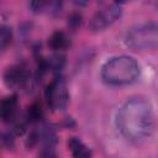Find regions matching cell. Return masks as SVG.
Masks as SVG:
<instances>
[{"label":"cell","mask_w":158,"mask_h":158,"mask_svg":"<svg viewBox=\"0 0 158 158\" xmlns=\"http://www.w3.org/2000/svg\"><path fill=\"white\" fill-rule=\"evenodd\" d=\"M30 79V73L25 65L16 64L9 67L4 73V80L9 86H25Z\"/></svg>","instance_id":"obj_6"},{"label":"cell","mask_w":158,"mask_h":158,"mask_svg":"<svg viewBox=\"0 0 158 158\" xmlns=\"http://www.w3.org/2000/svg\"><path fill=\"white\" fill-rule=\"evenodd\" d=\"M69 46V38L63 31H56L48 38V47L53 51H62Z\"/></svg>","instance_id":"obj_10"},{"label":"cell","mask_w":158,"mask_h":158,"mask_svg":"<svg viewBox=\"0 0 158 158\" xmlns=\"http://www.w3.org/2000/svg\"><path fill=\"white\" fill-rule=\"evenodd\" d=\"M30 7L33 12H47L49 15H58L62 10L60 1H32Z\"/></svg>","instance_id":"obj_8"},{"label":"cell","mask_w":158,"mask_h":158,"mask_svg":"<svg viewBox=\"0 0 158 158\" xmlns=\"http://www.w3.org/2000/svg\"><path fill=\"white\" fill-rule=\"evenodd\" d=\"M26 117L30 122H38L42 117H43V109L41 102L35 101L32 102L28 107H27V112H26Z\"/></svg>","instance_id":"obj_11"},{"label":"cell","mask_w":158,"mask_h":158,"mask_svg":"<svg viewBox=\"0 0 158 158\" xmlns=\"http://www.w3.org/2000/svg\"><path fill=\"white\" fill-rule=\"evenodd\" d=\"M68 148L74 158H90L91 157V151L77 137L69 138Z\"/></svg>","instance_id":"obj_9"},{"label":"cell","mask_w":158,"mask_h":158,"mask_svg":"<svg viewBox=\"0 0 158 158\" xmlns=\"http://www.w3.org/2000/svg\"><path fill=\"white\" fill-rule=\"evenodd\" d=\"M81 22H83V16L78 11H74L68 16V26L72 30H77L78 27H80Z\"/></svg>","instance_id":"obj_14"},{"label":"cell","mask_w":158,"mask_h":158,"mask_svg":"<svg viewBox=\"0 0 158 158\" xmlns=\"http://www.w3.org/2000/svg\"><path fill=\"white\" fill-rule=\"evenodd\" d=\"M17 105H19V101H17V96L15 94L6 96L1 101V110L0 111H1L2 121L9 122L15 117L16 111H17Z\"/></svg>","instance_id":"obj_7"},{"label":"cell","mask_w":158,"mask_h":158,"mask_svg":"<svg viewBox=\"0 0 158 158\" xmlns=\"http://www.w3.org/2000/svg\"><path fill=\"white\" fill-rule=\"evenodd\" d=\"M125 44L133 51L158 49V23L148 22L132 27L125 36Z\"/></svg>","instance_id":"obj_3"},{"label":"cell","mask_w":158,"mask_h":158,"mask_svg":"<svg viewBox=\"0 0 158 158\" xmlns=\"http://www.w3.org/2000/svg\"><path fill=\"white\" fill-rule=\"evenodd\" d=\"M121 14H122V7L120 6V4L117 2L104 4L91 16L89 22V28L91 31H101L111 26L115 21H117Z\"/></svg>","instance_id":"obj_5"},{"label":"cell","mask_w":158,"mask_h":158,"mask_svg":"<svg viewBox=\"0 0 158 158\" xmlns=\"http://www.w3.org/2000/svg\"><path fill=\"white\" fill-rule=\"evenodd\" d=\"M139 72L137 60L133 57L122 54L107 59L101 67L100 75L107 85L120 86L136 81Z\"/></svg>","instance_id":"obj_2"},{"label":"cell","mask_w":158,"mask_h":158,"mask_svg":"<svg viewBox=\"0 0 158 158\" xmlns=\"http://www.w3.org/2000/svg\"><path fill=\"white\" fill-rule=\"evenodd\" d=\"M44 96L48 106L53 111L64 110L69 102V93L67 88V83L62 75H57L52 81L47 85Z\"/></svg>","instance_id":"obj_4"},{"label":"cell","mask_w":158,"mask_h":158,"mask_svg":"<svg viewBox=\"0 0 158 158\" xmlns=\"http://www.w3.org/2000/svg\"><path fill=\"white\" fill-rule=\"evenodd\" d=\"M46 63H47V69L49 68L52 70H60L65 64V57L63 54H54L48 60H46Z\"/></svg>","instance_id":"obj_13"},{"label":"cell","mask_w":158,"mask_h":158,"mask_svg":"<svg viewBox=\"0 0 158 158\" xmlns=\"http://www.w3.org/2000/svg\"><path fill=\"white\" fill-rule=\"evenodd\" d=\"M12 41V30L9 25H2L0 30V47L4 51Z\"/></svg>","instance_id":"obj_12"},{"label":"cell","mask_w":158,"mask_h":158,"mask_svg":"<svg viewBox=\"0 0 158 158\" xmlns=\"http://www.w3.org/2000/svg\"><path fill=\"white\" fill-rule=\"evenodd\" d=\"M116 126L121 135L131 142L147 141L157 128V118L152 105L144 98H130L116 114Z\"/></svg>","instance_id":"obj_1"}]
</instances>
